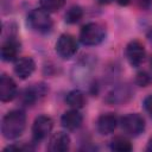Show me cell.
Here are the masks:
<instances>
[{
  "label": "cell",
  "instance_id": "cell-13",
  "mask_svg": "<svg viewBox=\"0 0 152 152\" xmlns=\"http://www.w3.org/2000/svg\"><path fill=\"white\" fill-rule=\"evenodd\" d=\"M70 137L65 132H56L51 135L48 145V150L51 152H64L70 147Z\"/></svg>",
  "mask_w": 152,
  "mask_h": 152
},
{
  "label": "cell",
  "instance_id": "cell-22",
  "mask_svg": "<svg viewBox=\"0 0 152 152\" xmlns=\"http://www.w3.org/2000/svg\"><path fill=\"white\" fill-rule=\"evenodd\" d=\"M142 106H144V109L146 110V113L152 118V94L144 99Z\"/></svg>",
  "mask_w": 152,
  "mask_h": 152
},
{
  "label": "cell",
  "instance_id": "cell-17",
  "mask_svg": "<svg viewBox=\"0 0 152 152\" xmlns=\"http://www.w3.org/2000/svg\"><path fill=\"white\" fill-rule=\"evenodd\" d=\"M110 148L113 151H116V152H129V151H132L133 146H132V142L126 137L118 135V137L112 139Z\"/></svg>",
  "mask_w": 152,
  "mask_h": 152
},
{
  "label": "cell",
  "instance_id": "cell-15",
  "mask_svg": "<svg viewBox=\"0 0 152 152\" xmlns=\"http://www.w3.org/2000/svg\"><path fill=\"white\" fill-rule=\"evenodd\" d=\"M20 51V44L18 40L13 38H8L5 40L0 49V56L4 62H13L17 59L18 53Z\"/></svg>",
  "mask_w": 152,
  "mask_h": 152
},
{
  "label": "cell",
  "instance_id": "cell-6",
  "mask_svg": "<svg viewBox=\"0 0 152 152\" xmlns=\"http://www.w3.org/2000/svg\"><path fill=\"white\" fill-rule=\"evenodd\" d=\"M53 128V121L48 115H39L32 124V138L33 141L39 142L48 138Z\"/></svg>",
  "mask_w": 152,
  "mask_h": 152
},
{
  "label": "cell",
  "instance_id": "cell-23",
  "mask_svg": "<svg viewBox=\"0 0 152 152\" xmlns=\"http://www.w3.org/2000/svg\"><path fill=\"white\" fill-rule=\"evenodd\" d=\"M138 5L141 8H148L152 5V0H138Z\"/></svg>",
  "mask_w": 152,
  "mask_h": 152
},
{
  "label": "cell",
  "instance_id": "cell-14",
  "mask_svg": "<svg viewBox=\"0 0 152 152\" xmlns=\"http://www.w3.org/2000/svg\"><path fill=\"white\" fill-rule=\"evenodd\" d=\"M83 122V116L78 109H69L61 116V125L68 131H75L81 127Z\"/></svg>",
  "mask_w": 152,
  "mask_h": 152
},
{
  "label": "cell",
  "instance_id": "cell-20",
  "mask_svg": "<svg viewBox=\"0 0 152 152\" xmlns=\"http://www.w3.org/2000/svg\"><path fill=\"white\" fill-rule=\"evenodd\" d=\"M152 83V76L147 71H139L135 75V84L139 87H147Z\"/></svg>",
  "mask_w": 152,
  "mask_h": 152
},
{
  "label": "cell",
  "instance_id": "cell-18",
  "mask_svg": "<svg viewBox=\"0 0 152 152\" xmlns=\"http://www.w3.org/2000/svg\"><path fill=\"white\" fill-rule=\"evenodd\" d=\"M82 18H83V10H82V7L76 6V5L68 8V11L65 12V15H64V20L68 24H76Z\"/></svg>",
  "mask_w": 152,
  "mask_h": 152
},
{
  "label": "cell",
  "instance_id": "cell-2",
  "mask_svg": "<svg viewBox=\"0 0 152 152\" xmlns=\"http://www.w3.org/2000/svg\"><path fill=\"white\" fill-rule=\"evenodd\" d=\"M106 37V28L100 23H88L82 26L80 31V40L86 46H95L103 42Z\"/></svg>",
  "mask_w": 152,
  "mask_h": 152
},
{
  "label": "cell",
  "instance_id": "cell-16",
  "mask_svg": "<svg viewBox=\"0 0 152 152\" xmlns=\"http://www.w3.org/2000/svg\"><path fill=\"white\" fill-rule=\"evenodd\" d=\"M65 102L69 107L74 109H81L86 104V96L80 89H72L66 94Z\"/></svg>",
  "mask_w": 152,
  "mask_h": 152
},
{
  "label": "cell",
  "instance_id": "cell-21",
  "mask_svg": "<svg viewBox=\"0 0 152 152\" xmlns=\"http://www.w3.org/2000/svg\"><path fill=\"white\" fill-rule=\"evenodd\" d=\"M34 147L32 146V145H30V144H18V142H15V144H12V145H8L7 147H5L4 148V151H13V150H15V151H30V150H33Z\"/></svg>",
  "mask_w": 152,
  "mask_h": 152
},
{
  "label": "cell",
  "instance_id": "cell-11",
  "mask_svg": "<svg viewBox=\"0 0 152 152\" xmlns=\"http://www.w3.org/2000/svg\"><path fill=\"white\" fill-rule=\"evenodd\" d=\"M18 94L17 83L14 80L5 74L0 76V100L1 102L12 101Z\"/></svg>",
  "mask_w": 152,
  "mask_h": 152
},
{
  "label": "cell",
  "instance_id": "cell-8",
  "mask_svg": "<svg viewBox=\"0 0 152 152\" xmlns=\"http://www.w3.org/2000/svg\"><path fill=\"white\" fill-rule=\"evenodd\" d=\"M125 56L128 61V63L134 66V68H138L144 61H145V57H146V50L142 45L141 42L134 39V40H131L127 45H126V49H125Z\"/></svg>",
  "mask_w": 152,
  "mask_h": 152
},
{
  "label": "cell",
  "instance_id": "cell-9",
  "mask_svg": "<svg viewBox=\"0 0 152 152\" xmlns=\"http://www.w3.org/2000/svg\"><path fill=\"white\" fill-rule=\"evenodd\" d=\"M132 96L133 90L128 84H119L107 94L104 101L109 104H122L129 101Z\"/></svg>",
  "mask_w": 152,
  "mask_h": 152
},
{
  "label": "cell",
  "instance_id": "cell-7",
  "mask_svg": "<svg viewBox=\"0 0 152 152\" xmlns=\"http://www.w3.org/2000/svg\"><path fill=\"white\" fill-rule=\"evenodd\" d=\"M49 89L44 83L32 84L25 88L20 94V101L25 106H33L37 101H40L46 94Z\"/></svg>",
  "mask_w": 152,
  "mask_h": 152
},
{
  "label": "cell",
  "instance_id": "cell-4",
  "mask_svg": "<svg viewBox=\"0 0 152 152\" xmlns=\"http://www.w3.org/2000/svg\"><path fill=\"white\" fill-rule=\"evenodd\" d=\"M122 131L129 137H138L145 131V119L138 113H128L120 119Z\"/></svg>",
  "mask_w": 152,
  "mask_h": 152
},
{
  "label": "cell",
  "instance_id": "cell-12",
  "mask_svg": "<svg viewBox=\"0 0 152 152\" xmlns=\"http://www.w3.org/2000/svg\"><path fill=\"white\" fill-rule=\"evenodd\" d=\"M13 70H14V74L19 78L26 80L36 70V63H34L33 58H31V57H27V56L20 57V58H17L14 61Z\"/></svg>",
  "mask_w": 152,
  "mask_h": 152
},
{
  "label": "cell",
  "instance_id": "cell-26",
  "mask_svg": "<svg viewBox=\"0 0 152 152\" xmlns=\"http://www.w3.org/2000/svg\"><path fill=\"white\" fill-rule=\"evenodd\" d=\"M113 0H99V2L100 4H102V5H104V4H109V2H112Z\"/></svg>",
  "mask_w": 152,
  "mask_h": 152
},
{
  "label": "cell",
  "instance_id": "cell-5",
  "mask_svg": "<svg viewBox=\"0 0 152 152\" xmlns=\"http://www.w3.org/2000/svg\"><path fill=\"white\" fill-rule=\"evenodd\" d=\"M55 49L59 57L68 59L76 55V52L78 50V44L74 36H71L69 33H63L58 37Z\"/></svg>",
  "mask_w": 152,
  "mask_h": 152
},
{
  "label": "cell",
  "instance_id": "cell-3",
  "mask_svg": "<svg viewBox=\"0 0 152 152\" xmlns=\"http://www.w3.org/2000/svg\"><path fill=\"white\" fill-rule=\"evenodd\" d=\"M27 24L32 30L39 33H46L52 28L53 21L49 14L43 8H33L27 14Z\"/></svg>",
  "mask_w": 152,
  "mask_h": 152
},
{
  "label": "cell",
  "instance_id": "cell-24",
  "mask_svg": "<svg viewBox=\"0 0 152 152\" xmlns=\"http://www.w3.org/2000/svg\"><path fill=\"white\" fill-rule=\"evenodd\" d=\"M120 6H127V5H129L131 4V1L132 0H115Z\"/></svg>",
  "mask_w": 152,
  "mask_h": 152
},
{
  "label": "cell",
  "instance_id": "cell-1",
  "mask_svg": "<svg viewBox=\"0 0 152 152\" xmlns=\"http://www.w3.org/2000/svg\"><path fill=\"white\" fill-rule=\"evenodd\" d=\"M26 127V114L21 109L10 110L1 119V134L8 140L19 138Z\"/></svg>",
  "mask_w": 152,
  "mask_h": 152
},
{
  "label": "cell",
  "instance_id": "cell-10",
  "mask_svg": "<svg viewBox=\"0 0 152 152\" xmlns=\"http://www.w3.org/2000/svg\"><path fill=\"white\" fill-rule=\"evenodd\" d=\"M119 124H120L119 119L114 113H104V114H101L97 118L96 129L100 134L108 135V134L113 133L116 129Z\"/></svg>",
  "mask_w": 152,
  "mask_h": 152
},
{
  "label": "cell",
  "instance_id": "cell-25",
  "mask_svg": "<svg viewBox=\"0 0 152 152\" xmlns=\"http://www.w3.org/2000/svg\"><path fill=\"white\" fill-rule=\"evenodd\" d=\"M146 151H148V152H152V137L148 139V141H147V145H146Z\"/></svg>",
  "mask_w": 152,
  "mask_h": 152
},
{
  "label": "cell",
  "instance_id": "cell-27",
  "mask_svg": "<svg viewBox=\"0 0 152 152\" xmlns=\"http://www.w3.org/2000/svg\"><path fill=\"white\" fill-rule=\"evenodd\" d=\"M147 37H148V39L152 42V28L150 30V32H148V34H147Z\"/></svg>",
  "mask_w": 152,
  "mask_h": 152
},
{
  "label": "cell",
  "instance_id": "cell-19",
  "mask_svg": "<svg viewBox=\"0 0 152 152\" xmlns=\"http://www.w3.org/2000/svg\"><path fill=\"white\" fill-rule=\"evenodd\" d=\"M66 0H39L40 8L45 10L49 13H53L59 11L64 5Z\"/></svg>",
  "mask_w": 152,
  "mask_h": 152
}]
</instances>
